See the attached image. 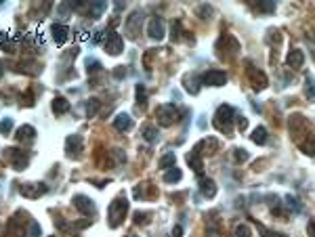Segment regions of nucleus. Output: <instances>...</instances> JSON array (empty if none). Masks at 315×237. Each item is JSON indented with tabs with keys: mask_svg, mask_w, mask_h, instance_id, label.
Returning <instances> with one entry per match:
<instances>
[{
	"mask_svg": "<svg viewBox=\"0 0 315 237\" xmlns=\"http://www.w3.org/2000/svg\"><path fill=\"white\" fill-rule=\"evenodd\" d=\"M156 118H158V122H160L162 126H172L177 120H179V109L175 105H170V103H164L156 109Z\"/></svg>",
	"mask_w": 315,
	"mask_h": 237,
	"instance_id": "obj_3",
	"label": "nucleus"
},
{
	"mask_svg": "<svg viewBox=\"0 0 315 237\" xmlns=\"http://www.w3.org/2000/svg\"><path fill=\"white\" fill-rule=\"evenodd\" d=\"M147 36L152 40H162L166 36V30H164V21L160 17H152L147 23Z\"/></svg>",
	"mask_w": 315,
	"mask_h": 237,
	"instance_id": "obj_10",
	"label": "nucleus"
},
{
	"mask_svg": "<svg viewBox=\"0 0 315 237\" xmlns=\"http://www.w3.org/2000/svg\"><path fill=\"white\" fill-rule=\"evenodd\" d=\"M2 76H4V63L0 61V78H2Z\"/></svg>",
	"mask_w": 315,
	"mask_h": 237,
	"instance_id": "obj_45",
	"label": "nucleus"
},
{
	"mask_svg": "<svg viewBox=\"0 0 315 237\" xmlns=\"http://www.w3.org/2000/svg\"><path fill=\"white\" fill-rule=\"evenodd\" d=\"M67 112H69V103H67V99H63V97H55V99H53V114L63 116V114H67Z\"/></svg>",
	"mask_w": 315,
	"mask_h": 237,
	"instance_id": "obj_20",
	"label": "nucleus"
},
{
	"mask_svg": "<svg viewBox=\"0 0 315 237\" xmlns=\"http://www.w3.org/2000/svg\"><path fill=\"white\" fill-rule=\"evenodd\" d=\"M114 128L116 130H120V132H126V130H130L132 128V118L128 114H118L116 116V120H114Z\"/></svg>",
	"mask_w": 315,
	"mask_h": 237,
	"instance_id": "obj_18",
	"label": "nucleus"
},
{
	"mask_svg": "<svg viewBox=\"0 0 315 237\" xmlns=\"http://www.w3.org/2000/svg\"><path fill=\"white\" fill-rule=\"evenodd\" d=\"M86 67H89V74H94V72H99V69H103V67H101V63L94 61V59L86 61Z\"/></svg>",
	"mask_w": 315,
	"mask_h": 237,
	"instance_id": "obj_38",
	"label": "nucleus"
},
{
	"mask_svg": "<svg viewBox=\"0 0 315 237\" xmlns=\"http://www.w3.org/2000/svg\"><path fill=\"white\" fill-rule=\"evenodd\" d=\"M170 38H172L175 42H177V40H181V23H179V21L172 23V36H170Z\"/></svg>",
	"mask_w": 315,
	"mask_h": 237,
	"instance_id": "obj_40",
	"label": "nucleus"
},
{
	"mask_svg": "<svg viewBox=\"0 0 315 237\" xmlns=\"http://www.w3.org/2000/svg\"><path fill=\"white\" fill-rule=\"evenodd\" d=\"M235 237H252V231L248 225H238L235 227Z\"/></svg>",
	"mask_w": 315,
	"mask_h": 237,
	"instance_id": "obj_35",
	"label": "nucleus"
},
{
	"mask_svg": "<svg viewBox=\"0 0 315 237\" xmlns=\"http://www.w3.org/2000/svg\"><path fill=\"white\" fill-rule=\"evenodd\" d=\"M124 76H126V69H124V67H116V72H114V78H116V80H122Z\"/></svg>",
	"mask_w": 315,
	"mask_h": 237,
	"instance_id": "obj_43",
	"label": "nucleus"
},
{
	"mask_svg": "<svg viewBox=\"0 0 315 237\" xmlns=\"http://www.w3.org/2000/svg\"><path fill=\"white\" fill-rule=\"evenodd\" d=\"M246 67H248L246 74H248V80H250V84H252V89H254V90H263V89H267L269 80H267V76L261 72V69H256L250 61L246 63Z\"/></svg>",
	"mask_w": 315,
	"mask_h": 237,
	"instance_id": "obj_5",
	"label": "nucleus"
},
{
	"mask_svg": "<svg viewBox=\"0 0 315 237\" xmlns=\"http://www.w3.org/2000/svg\"><path fill=\"white\" fill-rule=\"evenodd\" d=\"M135 94H137V103H139V107H145V103H147V90H145V86H143V84H137Z\"/></svg>",
	"mask_w": 315,
	"mask_h": 237,
	"instance_id": "obj_29",
	"label": "nucleus"
},
{
	"mask_svg": "<svg viewBox=\"0 0 315 237\" xmlns=\"http://www.w3.org/2000/svg\"><path fill=\"white\" fill-rule=\"evenodd\" d=\"M126 212H128V202H126V197H116V200L109 204L107 208V220H109V227L116 229L122 225V220L126 218Z\"/></svg>",
	"mask_w": 315,
	"mask_h": 237,
	"instance_id": "obj_2",
	"label": "nucleus"
},
{
	"mask_svg": "<svg viewBox=\"0 0 315 237\" xmlns=\"http://www.w3.org/2000/svg\"><path fill=\"white\" fill-rule=\"evenodd\" d=\"M248 157H250V155H248V151H246V149H235V151H233V160L238 162V164L246 162Z\"/></svg>",
	"mask_w": 315,
	"mask_h": 237,
	"instance_id": "obj_36",
	"label": "nucleus"
},
{
	"mask_svg": "<svg viewBox=\"0 0 315 237\" xmlns=\"http://www.w3.org/2000/svg\"><path fill=\"white\" fill-rule=\"evenodd\" d=\"M51 34H53V40L57 44H63L67 40L69 36V28L65 26V23H53L51 26Z\"/></svg>",
	"mask_w": 315,
	"mask_h": 237,
	"instance_id": "obj_15",
	"label": "nucleus"
},
{
	"mask_svg": "<svg viewBox=\"0 0 315 237\" xmlns=\"http://www.w3.org/2000/svg\"><path fill=\"white\" fill-rule=\"evenodd\" d=\"M19 193L23 197H30V200H36V197H40L46 193V185L44 183H34V185H21Z\"/></svg>",
	"mask_w": 315,
	"mask_h": 237,
	"instance_id": "obj_12",
	"label": "nucleus"
},
{
	"mask_svg": "<svg viewBox=\"0 0 315 237\" xmlns=\"http://www.w3.org/2000/svg\"><path fill=\"white\" fill-rule=\"evenodd\" d=\"M305 94L309 97L311 101L315 99V78L313 76H307L305 78Z\"/></svg>",
	"mask_w": 315,
	"mask_h": 237,
	"instance_id": "obj_27",
	"label": "nucleus"
},
{
	"mask_svg": "<svg viewBox=\"0 0 315 237\" xmlns=\"http://www.w3.org/2000/svg\"><path fill=\"white\" fill-rule=\"evenodd\" d=\"M252 143H256V145L267 143V128L265 126H256V128L252 130Z\"/></svg>",
	"mask_w": 315,
	"mask_h": 237,
	"instance_id": "obj_23",
	"label": "nucleus"
},
{
	"mask_svg": "<svg viewBox=\"0 0 315 237\" xmlns=\"http://www.w3.org/2000/svg\"><path fill=\"white\" fill-rule=\"evenodd\" d=\"M40 235H42L40 225H38L36 220H32V223H30V233H28V237H40Z\"/></svg>",
	"mask_w": 315,
	"mask_h": 237,
	"instance_id": "obj_37",
	"label": "nucleus"
},
{
	"mask_svg": "<svg viewBox=\"0 0 315 237\" xmlns=\"http://www.w3.org/2000/svg\"><path fill=\"white\" fill-rule=\"evenodd\" d=\"M99 99H89L86 101V116L89 118H93V116H97V112H99Z\"/></svg>",
	"mask_w": 315,
	"mask_h": 237,
	"instance_id": "obj_30",
	"label": "nucleus"
},
{
	"mask_svg": "<svg viewBox=\"0 0 315 237\" xmlns=\"http://www.w3.org/2000/svg\"><path fill=\"white\" fill-rule=\"evenodd\" d=\"M233 120H235V109L231 105L223 103L217 112H215V118H212V124H215V128L223 134H231L233 130Z\"/></svg>",
	"mask_w": 315,
	"mask_h": 237,
	"instance_id": "obj_1",
	"label": "nucleus"
},
{
	"mask_svg": "<svg viewBox=\"0 0 315 237\" xmlns=\"http://www.w3.org/2000/svg\"><path fill=\"white\" fill-rule=\"evenodd\" d=\"M183 84H185V90L191 92V94H198V92H200V86H204V84H202V76H198V74L185 76Z\"/></svg>",
	"mask_w": 315,
	"mask_h": 237,
	"instance_id": "obj_16",
	"label": "nucleus"
},
{
	"mask_svg": "<svg viewBox=\"0 0 315 237\" xmlns=\"http://www.w3.org/2000/svg\"><path fill=\"white\" fill-rule=\"evenodd\" d=\"M235 124H238V128H240L242 132L248 128V120H246V118H244V116H238V118H235Z\"/></svg>",
	"mask_w": 315,
	"mask_h": 237,
	"instance_id": "obj_41",
	"label": "nucleus"
},
{
	"mask_svg": "<svg viewBox=\"0 0 315 237\" xmlns=\"http://www.w3.org/2000/svg\"><path fill=\"white\" fill-rule=\"evenodd\" d=\"M103 46H105V51L109 53V55H120L122 53V49H124V40H122V36L118 34V31H109V36L105 38V42H103Z\"/></svg>",
	"mask_w": 315,
	"mask_h": 237,
	"instance_id": "obj_9",
	"label": "nucleus"
},
{
	"mask_svg": "<svg viewBox=\"0 0 315 237\" xmlns=\"http://www.w3.org/2000/svg\"><path fill=\"white\" fill-rule=\"evenodd\" d=\"M217 51H219L220 57H225V55L233 57L235 53H240V42L235 40V36H231V34H223V36H220V40L217 42Z\"/></svg>",
	"mask_w": 315,
	"mask_h": 237,
	"instance_id": "obj_4",
	"label": "nucleus"
},
{
	"mask_svg": "<svg viewBox=\"0 0 315 237\" xmlns=\"http://www.w3.org/2000/svg\"><path fill=\"white\" fill-rule=\"evenodd\" d=\"M286 204H288V208L294 212V214H301L303 212V206H301V202L296 200V197H292V195H286Z\"/></svg>",
	"mask_w": 315,
	"mask_h": 237,
	"instance_id": "obj_31",
	"label": "nucleus"
},
{
	"mask_svg": "<svg viewBox=\"0 0 315 237\" xmlns=\"http://www.w3.org/2000/svg\"><path fill=\"white\" fill-rule=\"evenodd\" d=\"M254 9L258 13H273L275 11V2H271V0H265V2H258Z\"/></svg>",
	"mask_w": 315,
	"mask_h": 237,
	"instance_id": "obj_32",
	"label": "nucleus"
},
{
	"mask_svg": "<svg viewBox=\"0 0 315 237\" xmlns=\"http://www.w3.org/2000/svg\"><path fill=\"white\" fill-rule=\"evenodd\" d=\"M36 137V128L30 124H23L21 128H17V141H32Z\"/></svg>",
	"mask_w": 315,
	"mask_h": 237,
	"instance_id": "obj_21",
	"label": "nucleus"
},
{
	"mask_svg": "<svg viewBox=\"0 0 315 237\" xmlns=\"http://www.w3.org/2000/svg\"><path fill=\"white\" fill-rule=\"evenodd\" d=\"M6 160H9V164H11L17 172H19V170H23V168H26V166L30 164L28 155L23 153V151H19V149H15V147L6 149Z\"/></svg>",
	"mask_w": 315,
	"mask_h": 237,
	"instance_id": "obj_7",
	"label": "nucleus"
},
{
	"mask_svg": "<svg viewBox=\"0 0 315 237\" xmlns=\"http://www.w3.org/2000/svg\"><path fill=\"white\" fill-rule=\"evenodd\" d=\"M11 130H13V120H11V118L0 120V134H9Z\"/></svg>",
	"mask_w": 315,
	"mask_h": 237,
	"instance_id": "obj_34",
	"label": "nucleus"
},
{
	"mask_svg": "<svg viewBox=\"0 0 315 237\" xmlns=\"http://www.w3.org/2000/svg\"><path fill=\"white\" fill-rule=\"evenodd\" d=\"M82 137L80 134H69L67 141H65V153L69 157H80L82 153Z\"/></svg>",
	"mask_w": 315,
	"mask_h": 237,
	"instance_id": "obj_11",
	"label": "nucleus"
},
{
	"mask_svg": "<svg viewBox=\"0 0 315 237\" xmlns=\"http://www.w3.org/2000/svg\"><path fill=\"white\" fill-rule=\"evenodd\" d=\"M286 63L292 69H298V67H303V63H305V53L301 49H292L288 53V57H286Z\"/></svg>",
	"mask_w": 315,
	"mask_h": 237,
	"instance_id": "obj_17",
	"label": "nucleus"
},
{
	"mask_svg": "<svg viewBox=\"0 0 315 237\" xmlns=\"http://www.w3.org/2000/svg\"><path fill=\"white\" fill-rule=\"evenodd\" d=\"M139 17H143V13H141V11H135V13H132L130 15V17H128V21H126V30H128V34L132 36V38H137V34H139V23H141V19Z\"/></svg>",
	"mask_w": 315,
	"mask_h": 237,
	"instance_id": "obj_19",
	"label": "nucleus"
},
{
	"mask_svg": "<svg viewBox=\"0 0 315 237\" xmlns=\"http://www.w3.org/2000/svg\"><path fill=\"white\" fill-rule=\"evenodd\" d=\"M298 147H301L303 153H307V155H315V134L307 137V141H301V143H298Z\"/></svg>",
	"mask_w": 315,
	"mask_h": 237,
	"instance_id": "obj_25",
	"label": "nucleus"
},
{
	"mask_svg": "<svg viewBox=\"0 0 315 237\" xmlns=\"http://www.w3.org/2000/svg\"><path fill=\"white\" fill-rule=\"evenodd\" d=\"M307 235L315 237V220H309V223H307Z\"/></svg>",
	"mask_w": 315,
	"mask_h": 237,
	"instance_id": "obj_42",
	"label": "nucleus"
},
{
	"mask_svg": "<svg viewBox=\"0 0 315 237\" xmlns=\"http://www.w3.org/2000/svg\"><path fill=\"white\" fill-rule=\"evenodd\" d=\"M198 187H200V193L206 197V200H212V197L217 195V183L212 178H206V177H200V183H198Z\"/></svg>",
	"mask_w": 315,
	"mask_h": 237,
	"instance_id": "obj_13",
	"label": "nucleus"
},
{
	"mask_svg": "<svg viewBox=\"0 0 315 237\" xmlns=\"http://www.w3.org/2000/svg\"><path fill=\"white\" fill-rule=\"evenodd\" d=\"M187 164L191 166V170L195 172V175L202 177V172H204V162H202V153L198 151V149H191V151L187 153Z\"/></svg>",
	"mask_w": 315,
	"mask_h": 237,
	"instance_id": "obj_14",
	"label": "nucleus"
},
{
	"mask_svg": "<svg viewBox=\"0 0 315 237\" xmlns=\"http://www.w3.org/2000/svg\"><path fill=\"white\" fill-rule=\"evenodd\" d=\"M132 237H139V235H132Z\"/></svg>",
	"mask_w": 315,
	"mask_h": 237,
	"instance_id": "obj_46",
	"label": "nucleus"
},
{
	"mask_svg": "<svg viewBox=\"0 0 315 237\" xmlns=\"http://www.w3.org/2000/svg\"><path fill=\"white\" fill-rule=\"evenodd\" d=\"M72 204L76 206L78 212H82L84 216H94V212H97V208H94V202L91 200V197H86V195H74Z\"/></svg>",
	"mask_w": 315,
	"mask_h": 237,
	"instance_id": "obj_8",
	"label": "nucleus"
},
{
	"mask_svg": "<svg viewBox=\"0 0 315 237\" xmlns=\"http://www.w3.org/2000/svg\"><path fill=\"white\" fill-rule=\"evenodd\" d=\"M0 49H11V36H6L4 31H0Z\"/></svg>",
	"mask_w": 315,
	"mask_h": 237,
	"instance_id": "obj_39",
	"label": "nucleus"
},
{
	"mask_svg": "<svg viewBox=\"0 0 315 237\" xmlns=\"http://www.w3.org/2000/svg\"><path fill=\"white\" fill-rule=\"evenodd\" d=\"M181 178H183V172H181L177 166H175V168H170V170L164 172V183H179Z\"/></svg>",
	"mask_w": 315,
	"mask_h": 237,
	"instance_id": "obj_26",
	"label": "nucleus"
},
{
	"mask_svg": "<svg viewBox=\"0 0 315 237\" xmlns=\"http://www.w3.org/2000/svg\"><path fill=\"white\" fill-rule=\"evenodd\" d=\"M258 233H261L263 237H288V235H284L280 231H273V229H267L265 225H258Z\"/></svg>",
	"mask_w": 315,
	"mask_h": 237,
	"instance_id": "obj_33",
	"label": "nucleus"
},
{
	"mask_svg": "<svg viewBox=\"0 0 315 237\" xmlns=\"http://www.w3.org/2000/svg\"><path fill=\"white\" fill-rule=\"evenodd\" d=\"M181 235H183V227L175 225V227H172V237H181Z\"/></svg>",
	"mask_w": 315,
	"mask_h": 237,
	"instance_id": "obj_44",
	"label": "nucleus"
},
{
	"mask_svg": "<svg viewBox=\"0 0 315 237\" xmlns=\"http://www.w3.org/2000/svg\"><path fill=\"white\" fill-rule=\"evenodd\" d=\"M158 137H160V134H158L156 126H145V128H143V139L147 141V143H154Z\"/></svg>",
	"mask_w": 315,
	"mask_h": 237,
	"instance_id": "obj_28",
	"label": "nucleus"
},
{
	"mask_svg": "<svg viewBox=\"0 0 315 237\" xmlns=\"http://www.w3.org/2000/svg\"><path fill=\"white\" fill-rule=\"evenodd\" d=\"M175 164H177V155H175V153H166V155H162L160 160H158V166H160L162 170L175 168Z\"/></svg>",
	"mask_w": 315,
	"mask_h": 237,
	"instance_id": "obj_24",
	"label": "nucleus"
},
{
	"mask_svg": "<svg viewBox=\"0 0 315 237\" xmlns=\"http://www.w3.org/2000/svg\"><path fill=\"white\" fill-rule=\"evenodd\" d=\"M105 11H107V2H91V6H89V17H91V19H99Z\"/></svg>",
	"mask_w": 315,
	"mask_h": 237,
	"instance_id": "obj_22",
	"label": "nucleus"
},
{
	"mask_svg": "<svg viewBox=\"0 0 315 237\" xmlns=\"http://www.w3.org/2000/svg\"><path fill=\"white\" fill-rule=\"evenodd\" d=\"M227 80H229V78H227V74L223 72V69H208V72L202 76V84L204 86H215V89L225 86Z\"/></svg>",
	"mask_w": 315,
	"mask_h": 237,
	"instance_id": "obj_6",
	"label": "nucleus"
}]
</instances>
